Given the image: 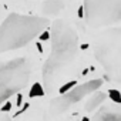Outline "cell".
Instances as JSON below:
<instances>
[{"instance_id": "6da1fadb", "label": "cell", "mask_w": 121, "mask_h": 121, "mask_svg": "<svg viewBox=\"0 0 121 121\" xmlns=\"http://www.w3.org/2000/svg\"><path fill=\"white\" fill-rule=\"evenodd\" d=\"M51 51L43 66L44 93H53L57 81L77 58L78 34L71 24L57 19L51 29Z\"/></svg>"}, {"instance_id": "7a4b0ae2", "label": "cell", "mask_w": 121, "mask_h": 121, "mask_svg": "<svg viewBox=\"0 0 121 121\" xmlns=\"http://www.w3.org/2000/svg\"><path fill=\"white\" fill-rule=\"evenodd\" d=\"M48 24L47 17L10 13L0 26V54L24 47Z\"/></svg>"}, {"instance_id": "3957f363", "label": "cell", "mask_w": 121, "mask_h": 121, "mask_svg": "<svg viewBox=\"0 0 121 121\" xmlns=\"http://www.w3.org/2000/svg\"><path fill=\"white\" fill-rule=\"evenodd\" d=\"M31 77V64L26 57L0 63V104L22 91Z\"/></svg>"}, {"instance_id": "277c9868", "label": "cell", "mask_w": 121, "mask_h": 121, "mask_svg": "<svg viewBox=\"0 0 121 121\" xmlns=\"http://www.w3.org/2000/svg\"><path fill=\"white\" fill-rule=\"evenodd\" d=\"M120 40H121V30L117 27L101 34L94 43V57L115 81H120V69H121Z\"/></svg>"}, {"instance_id": "5b68a950", "label": "cell", "mask_w": 121, "mask_h": 121, "mask_svg": "<svg viewBox=\"0 0 121 121\" xmlns=\"http://www.w3.org/2000/svg\"><path fill=\"white\" fill-rule=\"evenodd\" d=\"M84 19L93 29L120 23L121 0H84Z\"/></svg>"}, {"instance_id": "8992f818", "label": "cell", "mask_w": 121, "mask_h": 121, "mask_svg": "<svg viewBox=\"0 0 121 121\" xmlns=\"http://www.w3.org/2000/svg\"><path fill=\"white\" fill-rule=\"evenodd\" d=\"M103 86V80L101 78H97V80H90L84 84H80V86H74L73 88H70L69 91L63 93L60 97L57 98H53L50 101V114L53 115H60L66 112L73 104L81 101L84 97L90 95L93 91L98 90L100 87Z\"/></svg>"}, {"instance_id": "52a82bcc", "label": "cell", "mask_w": 121, "mask_h": 121, "mask_svg": "<svg viewBox=\"0 0 121 121\" xmlns=\"http://www.w3.org/2000/svg\"><path fill=\"white\" fill-rule=\"evenodd\" d=\"M93 121H121V111L117 107H103L94 114Z\"/></svg>"}, {"instance_id": "ba28073f", "label": "cell", "mask_w": 121, "mask_h": 121, "mask_svg": "<svg viewBox=\"0 0 121 121\" xmlns=\"http://www.w3.org/2000/svg\"><path fill=\"white\" fill-rule=\"evenodd\" d=\"M64 9V0H46L41 4V10L46 16H57Z\"/></svg>"}, {"instance_id": "9c48e42d", "label": "cell", "mask_w": 121, "mask_h": 121, "mask_svg": "<svg viewBox=\"0 0 121 121\" xmlns=\"http://www.w3.org/2000/svg\"><path fill=\"white\" fill-rule=\"evenodd\" d=\"M104 100H105V93L95 90V91H93V93H91L90 98H87V103H86L84 108L87 110V112H93L95 108H98V105H100V104H103V101H104Z\"/></svg>"}, {"instance_id": "30bf717a", "label": "cell", "mask_w": 121, "mask_h": 121, "mask_svg": "<svg viewBox=\"0 0 121 121\" xmlns=\"http://www.w3.org/2000/svg\"><path fill=\"white\" fill-rule=\"evenodd\" d=\"M46 93H44V88L40 83H34L29 91V97L30 98H34V97H43Z\"/></svg>"}, {"instance_id": "8fae6325", "label": "cell", "mask_w": 121, "mask_h": 121, "mask_svg": "<svg viewBox=\"0 0 121 121\" xmlns=\"http://www.w3.org/2000/svg\"><path fill=\"white\" fill-rule=\"evenodd\" d=\"M108 95H110V98H111L115 104H120V103H121V94H120L118 90H110V91H108Z\"/></svg>"}, {"instance_id": "7c38bea8", "label": "cell", "mask_w": 121, "mask_h": 121, "mask_svg": "<svg viewBox=\"0 0 121 121\" xmlns=\"http://www.w3.org/2000/svg\"><path fill=\"white\" fill-rule=\"evenodd\" d=\"M76 84H77V81H74V80H73V81H69V83H66L63 87H60V90H58V91H60V94H63V93L69 91V90H70V88H73Z\"/></svg>"}, {"instance_id": "4fadbf2b", "label": "cell", "mask_w": 121, "mask_h": 121, "mask_svg": "<svg viewBox=\"0 0 121 121\" xmlns=\"http://www.w3.org/2000/svg\"><path fill=\"white\" fill-rule=\"evenodd\" d=\"M39 36H40V41H47V40L50 39V31L44 29V30H43V33H40Z\"/></svg>"}, {"instance_id": "5bb4252c", "label": "cell", "mask_w": 121, "mask_h": 121, "mask_svg": "<svg viewBox=\"0 0 121 121\" xmlns=\"http://www.w3.org/2000/svg\"><path fill=\"white\" fill-rule=\"evenodd\" d=\"M4 103H6V101H4ZM10 110H12V103L7 100V103L2 107V111H3V112H7V111H10Z\"/></svg>"}, {"instance_id": "9a60e30c", "label": "cell", "mask_w": 121, "mask_h": 121, "mask_svg": "<svg viewBox=\"0 0 121 121\" xmlns=\"http://www.w3.org/2000/svg\"><path fill=\"white\" fill-rule=\"evenodd\" d=\"M78 17H80V19H83V17H84V10H83V6L78 9Z\"/></svg>"}, {"instance_id": "2e32d148", "label": "cell", "mask_w": 121, "mask_h": 121, "mask_svg": "<svg viewBox=\"0 0 121 121\" xmlns=\"http://www.w3.org/2000/svg\"><path fill=\"white\" fill-rule=\"evenodd\" d=\"M22 98H23V97H22V94H19V95H17V107H20V105H22V101H23Z\"/></svg>"}, {"instance_id": "e0dca14e", "label": "cell", "mask_w": 121, "mask_h": 121, "mask_svg": "<svg viewBox=\"0 0 121 121\" xmlns=\"http://www.w3.org/2000/svg\"><path fill=\"white\" fill-rule=\"evenodd\" d=\"M36 46H37L39 51H40V53H43V47H41V43H40V41H37V43H36Z\"/></svg>"}, {"instance_id": "ac0fdd59", "label": "cell", "mask_w": 121, "mask_h": 121, "mask_svg": "<svg viewBox=\"0 0 121 121\" xmlns=\"http://www.w3.org/2000/svg\"><path fill=\"white\" fill-rule=\"evenodd\" d=\"M0 121H12L7 115H4V117H0Z\"/></svg>"}, {"instance_id": "d6986e66", "label": "cell", "mask_w": 121, "mask_h": 121, "mask_svg": "<svg viewBox=\"0 0 121 121\" xmlns=\"http://www.w3.org/2000/svg\"><path fill=\"white\" fill-rule=\"evenodd\" d=\"M86 48H88V44H81V50H86Z\"/></svg>"}, {"instance_id": "ffe728a7", "label": "cell", "mask_w": 121, "mask_h": 121, "mask_svg": "<svg viewBox=\"0 0 121 121\" xmlns=\"http://www.w3.org/2000/svg\"><path fill=\"white\" fill-rule=\"evenodd\" d=\"M81 121H90V120H88V118H87V117H84V118H83V120H81Z\"/></svg>"}, {"instance_id": "44dd1931", "label": "cell", "mask_w": 121, "mask_h": 121, "mask_svg": "<svg viewBox=\"0 0 121 121\" xmlns=\"http://www.w3.org/2000/svg\"><path fill=\"white\" fill-rule=\"evenodd\" d=\"M2 13H3V10H2V7H0V19H2Z\"/></svg>"}]
</instances>
